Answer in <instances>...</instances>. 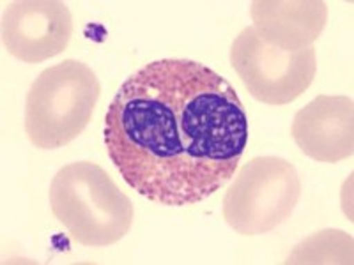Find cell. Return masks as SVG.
I'll use <instances>...</instances> for the list:
<instances>
[{"mask_svg":"<svg viewBox=\"0 0 354 265\" xmlns=\"http://www.w3.org/2000/svg\"><path fill=\"white\" fill-rule=\"evenodd\" d=\"M109 157L142 197L185 207L225 188L248 145L229 80L201 62L163 59L133 72L105 115Z\"/></svg>","mask_w":354,"mask_h":265,"instance_id":"cell-1","label":"cell"},{"mask_svg":"<svg viewBox=\"0 0 354 265\" xmlns=\"http://www.w3.org/2000/svg\"><path fill=\"white\" fill-rule=\"evenodd\" d=\"M48 200L69 237L87 248L117 244L133 226L131 200L93 161L62 166L50 184Z\"/></svg>","mask_w":354,"mask_h":265,"instance_id":"cell-2","label":"cell"},{"mask_svg":"<svg viewBox=\"0 0 354 265\" xmlns=\"http://www.w3.org/2000/svg\"><path fill=\"white\" fill-rule=\"evenodd\" d=\"M101 94L96 72L80 61L59 62L32 81L25 99V132L34 147L53 150L77 140Z\"/></svg>","mask_w":354,"mask_h":265,"instance_id":"cell-3","label":"cell"},{"mask_svg":"<svg viewBox=\"0 0 354 265\" xmlns=\"http://www.w3.org/2000/svg\"><path fill=\"white\" fill-rule=\"evenodd\" d=\"M299 197L301 181L292 163L259 156L232 177L223 198V217L241 235H264L292 216Z\"/></svg>","mask_w":354,"mask_h":265,"instance_id":"cell-4","label":"cell"},{"mask_svg":"<svg viewBox=\"0 0 354 265\" xmlns=\"http://www.w3.org/2000/svg\"><path fill=\"white\" fill-rule=\"evenodd\" d=\"M230 64L255 99L273 106L298 99L317 72L314 46L287 52L266 43L255 27L243 28L234 39Z\"/></svg>","mask_w":354,"mask_h":265,"instance_id":"cell-5","label":"cell"},{"mask_svg":"<svg viewBox=\"0 0 354 265\" xmlns=\"http://www.w3.org/2000/svg\"><path fill=\"white\" fill-rule=\"evenodd\" d=\"M73 18L61 0H17L2 12V43L25 64H39L68 48Z\"/></svg>","mask_w":354,"mask_h":265,"instance_id":"cell-6","label":"cell"},{"mask_svg":"<svg viewBox=\"0 0 354 265\" xmlns=\"http://www.w3.org/2000/svg\"><path fill=\"white\" fill-rule=\"evenodd\" d=\"M292 138L305 156L338 163L353 156L354 106L347 96H317L294 115Z\"/></svg>","mask_w":354,"mask_h":265,"instance_id":"cell-7","label":"cell"},{"mask_svg":"<svg viewBox=\"0 0 354 265\" xmlns=\"http://www.w3.org/2000/svg\"><path fill=\"white\" fill-rule=\"evenodd\" d=\"M314 2H254L252 17L255 30L266 43L287 52L312 46L326 23V18L296 20L312 9Z\"/></svg>","mask_w":354,"mask_h":265,"instance_id":"cell-8","label":"cell"}]
</instances>
